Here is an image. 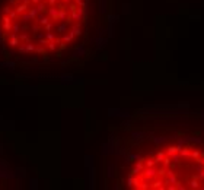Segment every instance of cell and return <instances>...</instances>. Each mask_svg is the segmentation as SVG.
Segmentation results:
<instances>
[{
	"instance_id": "1",
	"label": "cell",
	"mask_w": 204,
	"mask_h": 190,
	"mask_svg": "<svg viewBox=\"0 0 204 190\" xmlns=\"http://www.w3.org/2000/svg\"><path fill=\"white\" fill-rule=\"evenodd\" d=\"M86 0H7L0 10L4 47L23 57H48L83 34Z\"/></svg>"
},
{
	"instance_id": "2",
	"label": "cell",
	"mask_w": 204,
	"mask_h": 190,
	"mask_svg": "<svg viewBox=\"0 0 204 190\" xmlns=\"http://www.w3.org/2000/svg\"><path fill=\"white\" fill-rule=\"evenodd\" d=\"M127 186L137 190H204V151L169 145L141 157L131 167Z\"/></svg>"
}]
</instances>
